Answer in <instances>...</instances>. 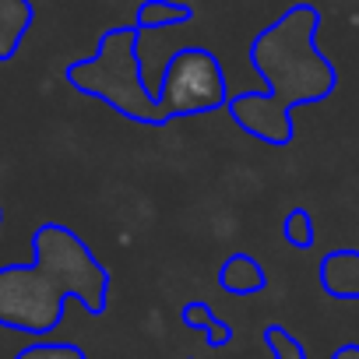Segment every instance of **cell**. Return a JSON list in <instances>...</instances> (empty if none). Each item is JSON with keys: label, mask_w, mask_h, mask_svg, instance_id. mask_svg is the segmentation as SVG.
Listing matches in <instances>:
<instances>
[{"label": "cell", "mask_w": 359, "mask_h": 359, "mask_svg": "<svg viewBox=\"0 0 359 359\" xmlns=\"http://www.w3.org/2000/svg\"><path fill=\"white\" fill-rule=\"evenodd\" d=\"M320 11L313 4H292L278 22L257 32L250 43V64L264 78L268 92H243L229 99V116L264 144L285 148L296 134L292 109L324 102L334 85L338 71L317 46Z\"/></svg>", "instance_id": "6da1fadb"}, {"label": "cell", "mask_w": 359, "mask_h": 359, "mask_svg": "<svg viewBox=\"0 0 359 359\" xmlns=\"http://www.w3.org/2000/svg\"><path fill=\"white\" fill-rule=\"evenodd\" d=\"M36 261L0 268V324L25 334H46L64 317V299L74 296L88 313L106 306L109 275L95 254L67 226H39L32 236Z\"/></svg>", "instance_id": "7a4b0ae2"}, {"label": "cell", "mask_w": 359, "mask_h": 359, "mask_svg": "<svg viewBox=\"0 0 359 359\" xmlns=\"http://www.w3.org/2000/svg\"><path fill=\"white\" fill-rule=\"evenodd\" d=\"M137 36L141 32L134 25L106 29L102 39H99L95 57L67 64V81L81 95H92V99L113 106L120 116H127L134 123L162 127L169 120L158 109V99H155V92L144 81L141 53H137Z\"/></svg>", "instance_id": "3957f363"}, {"label": "cell", "mask_w": 359, "mask_h": 359, "mask_svg": "<svg viewBox=\"0 0 359 359\" xmlns=\"http://www.w3.org/2000/svg\"><path fill=\"white\" fill-rule=\"evenodd\" d=\"M155 99L165 120H176V116H198V113L222 109L229 106L233 95H229L219 57L205 46H184L169 57Z\"/></svg>", "instance_id": "277c9868"}, {"label": "cell", "mask_w": 359, "mask_h": 359, "mask_svg": "<svg viewBox=\"0 0 359 359\" xmlns=\"http://www.w3.org/2000/svg\"><path fill=\"white\" fill-rule=\"evenodd\" d=\"M320 285L334 299H359V250H334L320 261Z\"/></svg>", "instance_id": "5b68a950"}, {"label": "cell", "mask_w": 359, "mask_h": 359, "mask_svg": "<svg viewBox=\"0 0 359 359\" xmlns=\"http://www.w3.org/2000/svg\"><path fill=\"white\" fill-rule=\"evenodd\" d=\"M36 8L32 0H0V60H11L32 29Z\"/></svg>", "instance_id": "8992f818"}, {"label": "cell", "mask_w": 359, "mask_h": 359, "mask_svg": "<svg viewBox=\"0 0 359 359\" xmlns=\"http://www.w3.org/2000/svg\"><path fill=\"white\" fill-rule=\"evenodd\" d=\"M219 285H222L226 292H233V296H254V292H261V289L268 285V278H264V268H261L254 257L233 254V257L219 268Z\"/></svg>", "instance_id": "52a82bcc"}, {"label": "cell", "mask_w": 359, "mask_h": 359, "mask_svg": "<svg viewBox=\"0 0 359 359\" xmlns=\"http://www.w3.org/2000/svg\"><path fill=\"white\" fill-rule=\"evenodd\" d=\"M194 11L187 4H176V0H144L134 11V29L148 32V29H169V25H184L191 22Z\"/></svg>", "instance_id": "ba28073f"}, {"label": "cell", "mask_w": 359, "mask_h": 359, "mask_svg": "<svg viewBox=\"0 0 359 359\" xmlns=\"http://www.w3.org/2000/svg\"><path fill=\"white\" fill-rule=\"evenodd\" d=\"M184 324L187 327H198V331H205L208 334V345H226L229 341V324H222L215 313H212V306L208 303H201V299H194V303H187L184 306Z\"/></svg>", "instance_id": "9c48e42d"}, {"label": "cell", "mask_w": 359, "mask_h": 359, "mask_svg": "<svg viewBox=\"0 0 359 359\" xmlns=\"http://www.w3.org/2000/svg\"><path fill=\"white\" fill-rule=\"evenodd\" d=\"M282 236H285L289 247L310 250L313 247V219H310V212L306 208H292L285 215V222H282Z\"/></svg>", "instance_id": "30bf717a"}, {"label": "cell", "mask_w": 359, "mask_h": 359, "mask_svg": "<svg viewBox=\"0 0 359 359\" xmlns=\"http://www.w3.org/2000/svg\"><path fill=\"white\" fill-rule=\"evenodd\" d=\"M18 359H85L78 345H60V341H36L29 345Z\"/></svg>", "instance_id": "8fae6325"}, {"label": "cell", "mask_w": 359, "mask_h": 359, "mask_svg": "<svg viewBox=\"0 0 359 359\" xmlns=\"http://www.w3.org/2000/svg\"><path fill=\"white\" fill-rule=\"evenodd\" d=\"M264 341L271 345V352H275V359H303V348H299V341L285 331V327H278V324H271L268 331H264Z\"/></svg>", "instance_id": "7c38bea8"}, {"label": "cell", "mask_w": 359, "mask_h": 359, "mask_svg": "<svg viewBox=\"0 0 359 359\" xmlns=\"http://www.w3.org/2000/svg\"><path fill=\"white\" fill-rule=\"evenodd\" d=\"M334 359H359V345H341L334 352Z\"/></svg>", "instance_id": "4fadbf2b"}]
</instances>
